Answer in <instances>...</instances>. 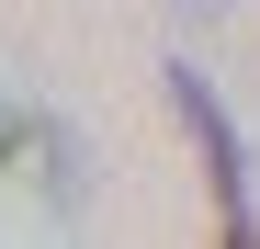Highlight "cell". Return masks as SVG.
<instances>
[{
	"label": "cell",
	"mask_w": 260,
	"mask_h": 249,
	"mask_svg": "<svg viewBox=\"0 0 260 249\" xmlns=\"http://www.w3.org/2000/svg\"><path fill=\"white\" fill-rule=\"evenodd\" d=\"M158 79H170V113H181V124H192V147H204V181H215L226 238L249 249V238H260V215H249V170H238V124H226V102H215L192 68H158Z\"/></svg>",
	"instance_id": "cell-1"
},
{
	"label": "cell",
	"mask_w": 260,
	"mask_h": 249,
	"mask_svg": "<svg viewBox=\"0 0 260 249\" xmlns=\"http://www.w3.org/2000/svg\"><path fill=\"white\" fill-rule=\"evenodd\" d=\"M0 159H34V181H46L57 215H79V147L57 136L46 113H0Z\"/></svg>",
	"instance_id": "cell-2"
}]
</instances>
